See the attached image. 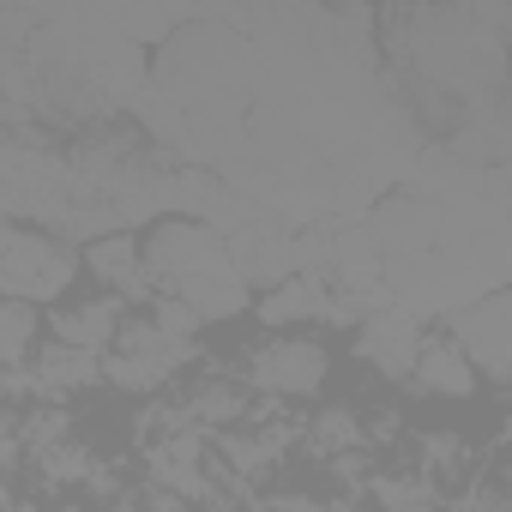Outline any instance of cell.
Listing matches in <instances>:
<instances>
[{
	"label": "cell",
	"mask_w": 512,
	"mask_h": 512,
	"mask_svg": "<svg viewBox=\"0 0 512 512\" xmlns=\"http://www.w3.org/2000/svg\"><path fill=\"white\" fill-rule=\"evenodd\" d=\"M139 260H145V278L163 284V290H175V302L193 320H229V314L247 308V284L229 266L223 235L205 229V223H193V217L157 223Z\"/></svg>",
	"instance_id": "cell-1"
},
{
	"label": "cell",
	"mask_w": 512,
	"mask_h": 512,
	"mask_svg": "<svg viewBox=\"0 0 512 512\" xmlns=\"http://www.w3.org/2000/svg\"><path fill=\"white\" fill-rule=\"evenodd\" d=\"M73 284V253L55 235L19 229L0 217V296L7 302H55Z\"/></svg>",
	"instance_id": "cell-2"
},
{
	"label": "cell",
	"mask_w": 512,
	"mask_h": 512,
	"mask_svg": "<svg viewBox=\"0 0 512 512\" xmlns=\"http://www.w3.org/2000/svg\"><path fill=\"white\" fill-rule=\"evenodd\" d=\"M193 356V338H163L157 326H127L115 332V356H109V374L133 392H151L163 374H175V362Z\"/></svg>",
	"instance_id": "cell-3"
},
{
	"label": "cell",
	"mask_w": 512,
	"mask_h": 512,
	"mask_svg": "<svg viewBox=\"0 0 512 512\" xmlns=\"http://www.w3.org/2000/svg\"><path fill=\"white\" fill-rule=\"evenodd\" d=\"M458 356L470 368H482L488 380H506L512 368V350H506V290H488L482 302H464L458 314Z\"/></svg>",
	"instance_id": "cell-4"
},
{
	"label": "cell",
	"mask_w": 512,
	"mask_h": 512,
	"mask_svg": "<svg viewBox=\"0 0 512 512\" xmlns=\"http://www.w3.org/2000/svg\"><path fill=\"white\" fill-rule=\"evenodd\" d=\"M326 380V350L308 338H278L253 356V386L266 392H314Z\"/></svg>",
	"instance_id": "cell-5"
},
{
	"label": "cell",
	"mask_w": 512,
	"mask_h": 512,
	"mask_svg": "<svg viewBox=\"0 0 512 512\" xmlns=\"http://www.w3.org/2000/svg\"><path fill=\"white\" fill-rule=\"evenodd\" d=\"M356 356H368L380 374L404 380V374L416 368V356H422V326H416V314H398V308L374 314V320L362 326V338H356Z\"/></svg>",
	"instance_id": "cell-6"
},
{
	"label": "cell",
	"mask_w": 512,
	"mask_h": 512,
	"mask_svg": "<svg viewBox=\"0 0 512 512\" xmlns=\"http://www.w3.org/2000/svg\"><path fill=\"white\" fill-rule=\"evenodd\" d=\"M91 272L109 284V290H121V296H151V278H145V260H139V247L127 241V235H103V241H91Z\"/></svg>",
	"instance_id": "cell-7"
},
{
	"label": "cell",
	"mask_w": 512,
	"mask_h": 512,
	"mask_svg": "<svg viewBox=\"0 0 512 512\" xmlns=\"http://www.w3.org/2000/svg\"><path fill=\"white\" fill-rule=\"evenodd\" d=\"M260 314H266V326L320 320V314H332V296H326V284H320V278H284V284L260 302Z\"/></svg>",
	"instance_id": "cell-8"
},
{
	"label": "cell",
	"mask_w": 512,
	"mask_h": 512,
	"mask_svg": "<svg viewBox=\"0 0 512 512\" xmlns=\"http://www.w3.org/2000/svg\"><path fill=\"white\" fill-rule=\"evenodd\" d=\"M410 374H416V386H428L440 398H464L476 386V368L458 356V344H422V356H416Z\"/></svg>",
	"instance_id": "cell-9"
},
{
	"label": "cell",
	"mask_w": 512,
	"mask_h": 512,
	"mask_svg": "<svg viewBox=\"0 0 512 512\" xmlns=\"http://www.w3.org/2000/svg\"><path fill=\"white\" fill-rule=\"evenodd\" d=\"M55 338H61L67 350L97 356L103 344H115V302H85V308L55 314Z\"/></svg>",
	"instance_id": "cell-10"
},
{
	"label": "cell",
	"mask_w": 512,
	"mask_h": 512,
	"mask_svg": "<svg viewBox=\"0 0 512 512\" xmlns=\"http://www.w3.org/2000/svg\"><path fill=\"white\" fill-rule=\"evenodd\" d=\"M31 338H37V314L25 302H0V368H19L31 356Z\"/></svg>",
	"instance_id": "cell-11"
},
{
	"label": "cell",
	"mask_w": 512,
	"mask_h": 512,
	"mask_svg": "<svg viewBox=\"0 0 512 512\" xmlns=\"http://www.w3.org/2000/svg\"><path fill=\"white\" fill-rule=\"evenodd\" d=\"M43 386H55V392H73V386H91L97 380V356H85V350H67V344H55L49 356H43V374H37Z\"/></svg>",
	"instance_id": "cell-12"
},
{
	"label": "cell",
	"mask_w": 512,
	"mask_h": 512,
	"mask_svg": "<svg viewBox=\"0 0 512 512\" xmlns=\"http://www.w3.org/2000/svg\"><path fill=\"white\" fill-rule=\"evenodd\" d=\"M151 512H181V506H175V500H157V506H151Z\"/></svg>",
	"instance_id": "cell-13"
}]
</instances>
